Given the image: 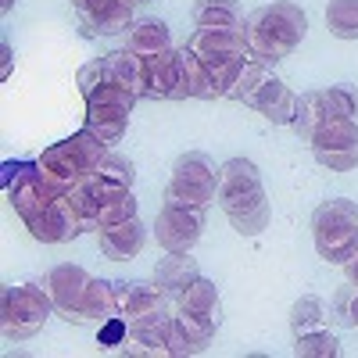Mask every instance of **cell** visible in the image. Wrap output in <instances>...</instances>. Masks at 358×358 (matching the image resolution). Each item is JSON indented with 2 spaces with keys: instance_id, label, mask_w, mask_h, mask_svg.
I'll return each mask as SVG.
<instances>
[{
  "instance_id": "obj_1",
  "label": "cell",
  "mask_w": 358,
  "mask_h": 358,
  "mask_svg": "<svg viewBox=\"0 0 358 358\" xmlns=\"http://www.w3.org/2000/svg\"><path fill=\"white\" fill-rule=\"evenodd\" d=\"M241 33L248 40L251 57H258L265 65H276L301 47L308 33V15L297 4H290V0H276V4L255 8L241 22Z\"/></svg>"
},
{
  "instance_id": "obj_2",
  "label": "cell",
  "mask_w": 358,
  "mask_h": 358,
  "mask_svg": "<svg viewBox=\"0 0 358 358\" xmlns=\"http://www.w3.org/2000/svg\"><path fill=\"white\" fill-rule=\"evenodd\" d=\"M215 201L241 236H258L268 226V194L262 187L258 165L248 158H229L219 169Z\"/></svg>"
},
{
  "instance_id": "obj_3",
  "label": "cell",
  "mask_w": 358,
  "mask_h": 358,
  "mask_svg": "<svg viewBox=\"0 0 358 358\" xmlns=\"http://www.w3.org/2000/svg\"><path fill=\"white\" fill-rule=\"evenodd\" d=\"M108 151H111V147L101 136H94L90 129H79L69 140L50 143L36 162H40V169H43V176L50 179V183L62 190V194H69L72 187H79L83 179L104 162Z\"/></svg>"
},
{
  "instance_id": "obj_4",
  "label": "cell",
  "mask_w": 358,
  "mask_h": 358,
  "mask_svg": "<svg viewBox=\"0 0 358 358\" xmlns=\"http://www.w3.org/2000/svg\"><path fill=\"white\" fill-rule=\"evenodd\" d=\"M312 236L322 262L344 265L358 255V204L348 197H330L312 212Z\"/></svg>"
},
{
  "instance_id": "obj_5",
  "label": "cell",
  "mask_w": 358,
  "mask_h": 358,
  "mask_svg": "<svg viewBox=\"0 0 358 358\" xmlns=\"http://www.w3.org/2000/svg\"><path fill=\"white\" fill-rule=\"evenodd\" d=\"M54 297L47 287L36 283H8L0 290V334L4 341H25L43 330V322L54 315Z\"/></svg>"
},
{
  "instance_id": "obj_6",
  "label": "cell",
  "mask_w": 358,
  "mask_h": 358,
  "mask_svg": "<svg viewBox=\"0 0 358 358\" xmlns=\"http://www.w3.org/2000/svg\"><path fill=\"white\" fill-rule=\"evenodd\" d=\"M219 169L204 151H187L179 155L172 165V179H169V201H183V204H201L208 208L219 194Z\"/></svg>"
},
{
  "instance_id": "obj_7",
  "label": "cell",
  "mask_w": 358,
  "mask_h": 358,
  "mask_svg": "<svg viewBox=\"0 0 358 358\" xmlns=\"http://www.w3.org/2000/svg\"><path fill=\"white\" fill-rule=\"evenodd\" d=\"M312 155L330 172L358 169V122L355 118H330L312 133Z\"/></svg>"
},
{
  "instance_id": "obj_8",
  "label": "cell",
  "mask_w": 358,
  "mask_h": 358,
  "mask_svg": "<svg viewBox=\"0 0 358 358\" xmlns=\"http://www.w3.org/2000/svg\"><path fill=\"white\" fill-rule=\"evenodd\" d=\"M204 212L201 204H183V201H169L162 204V212L155 219V236L165 251H194L204 229Z\"/></svg>"
},
{
  "instance_id": "obj_9",
  "label": "cell",
  "mask_w": 358,
  "mask_h": 358,
  "mask_svg": "<svg viewBox=\"0 0 358 358\" xmlns=\"http://www.w3.org/2000/svg\"><path fill=\"white\" fill-rule=\"evenodd\" d=\"M25 226L43 244H69V241H76V236L83 233V219H79V212H76V204H72L69 194L50 197L36 215L25 219Z\"/></svg>"
},
{
  "instance_id": "obj_10",
  "label": "cell",
  "mask_w": 358,
  "mask_h": 358,
  "mask_svg": "<svg viewBox=\"0 0 358 358\" xmlns=\"http://www.w3.org/2000/svg\"><path fill=\"white\" fill-rule=\"evenodd\" d=\"M133 0H76L72 11L86 36H118L133 29Z\"/></svg>"
},
{
  "instance_id": "obj_11",
  "label": "cell",
  "mask_w": 358,
  "mask_h": 358,
  "mask_svg": "<svg viewBox=\"0 0 358 358\" xmlns=\"http://www.w3.org/2000/svg\"><path fill=\"white\" fill-rule=\"evenodd\" d=\"M90 280L94 276H90L86 268H79V265H54L47 273V280H43V287L54 297L57 315L76 322V326H83V297H86Z\"/></svg>"
},
{
  "instance_id": "obj_12",
  "label": "cell",
  "mask_w": 358,
  "mask_h": 358,
  "mask_svg": "<svg viewBox=\"0 0 358 358\" xmlns=\"http://www.w3.org/2000/svg\"><path fill=\"white\" fill-rule=\"evenodd\" d=\"M79 90H83V101L86 104H118V108H129L140 101L133 90H126L122 83H118L108 69L104 57H97V62H90L79 69Z\"/></svg>"
},
{
  "instance_id": "obj_13",
  "label": "cell",
  "mask_w": 358,
  "mask_h": 358,
  "mask_svg": "<svg viewBox=\"0 0 358 358\" xmlns=\"http://www.w3.org/2000/svg\"><path fill=\"white\" fill-rule=\"evenodd\" d=\"M115 294H118V315H126L129 322H140V319L169 312V297H165V287L158 280L155 283L115 280Z\"/></svg>"
},
{
  "instance_id": "obj_14",
  "label": "cell",
  "mask_w": 358,
  "mask_h": 358,
  "mask_svg": "<svg viewBox=\"0 0 358 358\" xmlns=\"http://www.w3.org/2000/svg\"><path fill=\"white\" fill-rule=\"evenodd\" d=\"M244 104L255 108L258 115H265L268 122H276V126H290L294 115H297V97L290 94V86L283 79H276V76H268Z\"/></svg>"
},
{
  "instance_id": "obj_15",
  "label": "cell",
  "mask_w": 358,
  "mask_h": 358,
  "mask_svg": "<svg viewBox=\"0 0 358 358\" xmlns=\"http://www.w3.org/2000/svg\"><path fill=\"white\" fill-rule=\"evenodd\" d=\"M97 244H101V255L111 258V262H126V258H136L147 244V229L140 219H126V222H111V226H101L97 229Z\"/></svg>"
},
{
  "instance_id": "obj_16",
  "label": "cell",
  "mask_w": 358,
  "mask_h": 358,
  "mask_svg": "<svg viewBox=\"0 0 358 358\" xmlns=\"http://www.w3.org/2000/svg\"><path fill=\"white\" fill-rule=\"evenodd\" d=\"M187 97L212 101L215 97V86H212V79H208L201 57L183 43V47H176V97L172 101H187Z\"/></svg>"
},
{
  "instance_id": "obj_17",
  "label": "cell",
  "mask_w": 358,
  "mask_h": 358,
  "mask_svg": "<svg viewBox=\"0 0 358 358\" xmlns=\"http://www.w3.org/2000/svg\"><path fill=\"white\" fill-rule=\"evenodd\" d=\"M187 47L201 57V62H208V57H244V54H251L241 29H197L187 40Z\"/></svg>"
},
{
  "instance_id": "obj_18",
  "label": "cell",
  "mask_w": 358,
  "mask_h": 358,
  "mask_svg": "<svg viewBox=\"0 0 358 358\" xmlns=\"http://www.w3.org/2000/svg\"><path fill=\"white\" fill-rule=\"evenodd\" d=\"M176 312H187V315H197L204 322L219 326L222 322V305H219V287L212 280L197 276L194 283H187L183 290L176 294Z\"/></svg>"
},
{
  "instance_id": "obj_19",
  "label": "cell",
  "mask_w": 358,
  "mask_h": 358,
  "mask_svg": "<svg viewBox=\"0 0 358 358\" xmlns=\"http://www.w3.org/2000/svg\"><path fill=\"white\" fill-rule=\"evenodd\" d=\"M165 319H169V312L151 315V319H140V322H129V337H126L122 351L126 355H147V358H169Z\"/></svg>"
},
{
  "instance_id": "obj_20",
  "label": "cell",
  "mask_w": 358,
  "mask_h": 358,
  "mask_svg": "<svg viewBox=\"0 0 358 358\" xmlns=\"http://www.w3.org/2000/svg\"><path fill=\"white\" fill-rule=\"evenodd\" d=\"M129 126V108H118V104H86V126L94 136H101L108 147L111 143H122Z\"/></svg>"
},
{
  "instance_id": "obj_21",
  "label": "cell",
  "mask_w": 358,
  "mask_h": 358,
  "mask_svg": "<svg viewBox=\"0 0 358 358\" xmlns=\"http://www.w3.org/2000/svg\"><path fill=\"white\" fill-rule=\"evenodd\" d=\"M143 79L151 101H172L176 97V47L143 57Z\"/></svg>"
},
{
  "instance_id": "obj_22",
  "label": "cell",
  "mask_w": 358,
  "mask_h": 358,
  "mask_svg": "<svg viewBox=\"0 0 358 358\" xmlns=\"http://www.w3.org/2000/svg\"><path fill=\"white\" fill-rule=\"evenodd\" d=\"M197 276H201V268L190 258V251H169V258H162L158 268H155V280L165 287V294H179L187 283H194Z\"/></svg>"
},
{
  "instance_id": "obj_23",
  "label": "cell",
  "mask_w": 358,
  "mask_h": 358,
  "mask_svg": "<svg viewBox=\"0 0 358 358\" xmlns=\"http://www.w3.org/2000/svg\"><path fill=\"white\" fill-rule=\"evenodd\" d=\"M190 18L197 29H241V4L236 0H194Z\"/></svg>"
},
{
  "instance_id": "obj_24",
  "label": "cell",
  "mask_w": 358,
  "mask_h": 358,
  "mask_svg": "<svg viewBox=\"0 0 358 358\" xmlns=\"http://www.w3.org/2000/svg\"><path fill=\"white\" fill-rule=\"evenodd\" d=\"M126 47H129L133 54H140V57H151V54L172 50V40H169V25H165V22H158V18H143V22H133Z\"/></svg>"
},
{
  "instance_id": "obj_25",
  "label": "cell",
  "mask_w": 358,
  "mask_h": 358,
  "mask_svg": "<svg viewBox=\"0 0 358 358\" xmlns=\"http://www.w3.org/2000/svg\"><path fill=\"white\" fill-rule=\"evenodd\" d=\"M104 62H108L111 76L122 83L126 90H133L136 97H147V79H143V57L140 54H133L129 47H122V50L104 54Z\"/></svg>"
},
{
  "instance_id": "obj_26",
  "label": "cell",
  "mask_w": 358,
  "mask_h": 358,
  "mask_svg": "<svg viewBox=\"0 0 358 358\" xmlns=\"http://www.w3.org/2000/svg\"><path fill=\"white\" fill-rule=\"evenodd\" d=\"M118 315V294L111 280H90L83 297V322H104Z\"/></svg>"
},
{
  "instance_id": "obj_27",
  "label": "cell",
  "mask_w": 358,
  "mask_h": 358,
  "mask_svg": "<svg viewBox=\"0 0 358 358\" xmlns=\"http://www.w3.org/2000/svg\"><path fill=\"white\" fill-rule=\"evenodd\" d=\"M319 104H322L326 122H330V118H355L358 122V90L348 86V83L319 90Z\"/></svg>"
},
{
  "instance_id": "obj_28",
  "label": "cell",
  "mask_w": 358,
  "mask_h": 358,
  "mask_svg": "<svg viewBox=\"0 0 358 358\" xmlns=\"http://www.w3.org/2000/svg\"><path fill=\"white\" fill-rule=\"evenodd\" d=\"M322 319H326V305H322V297L305 294V297H297L294 308H290V330H294V337L312 334V330H319V326H322Z\"/></svg>"
},
{
  "instance_id": "obj_29",
  "label": "cell",
  "mask_w": 358,
  "mask_h": 358,
  "mask_svg": "<svg viewBox=\"0 0 358 358\" xmlns=\"http://www.w3.org/2000/svg\"><path fill=\"white\" fill-rule=\"evenodd\" d=\"M326 25L337 40H358V0H330Z\"/></svg>"
},
{
  "instance_id": "obj_30",
  "label": "cell",
  "mask_w": 358,
  "mask_h": 358,
  "mask_svg": "<svg viewBox=\"0 0 358 358\" xmlns=\"http://www.w3.org/2000/svg\"><path fill=\"white\" fill-rule=\"evenodd\" d=\"M294 355L297 358H337L341 355V341L337 334L330 330H312V334H301V337H294Z\"/></svg>"
},
{
  "instance_id": "obj_31",
  "label": "cell",
  "mask_w": 358,
  "mask_h": 358,
  "mask_svg": "<svg viewBox=\"0 0 358 358\" xmlns=\"http://www.w3.org/2000/svg\"><path fill=\"white\" fill-rule=\"evenodd\" d=\"M322 122H326V115H322V104H319V90H308V94L297 97V115H294L290 129L301 136V140H312V133Z\"/></svg>"
},
{
  "instance_id": "obj_32",
  "label": "cell",
  "mask_w": 358,
  "mask_h": 358,
  "mask_svg": "<svg viewBox=\"0 0 358 358\" xmlns=\"http://www.w3.org/2000/svg\"><path fill=\"white\" fill-rule=\"evenodd\" d=\"M136 212H140V201L133 197V190H122V194L101 201V208H97V229L101 226H111V222L136 219Z\"/></svg>"
},
{
  "instance_id": "obj_33",
  "label": "cell",
  "mask_w": 358,
  "mask_h": 358,
  "mask_svg": "<svg viewBox=\"0 0 358 358\" xmlns=\"http://www.w3.org/2000/svg\"><path fill=\"white\" fill-rule=\"evenodd\" d=\"M165 348H169V358L201 355V344L187 334V326L179 322V315H169V319H165Z\"/></svg>"
},
{
  "instance_id": "obj_34",
  "label": "cell",
  "mask_w": 358,
  "mask_h": 358,
  "mask_svg": "<svg viewBox=\"0 0 358 358\" xmlns=\"http://www.w3.org/2000/svg\"><path fill=\"white\" fill-rule=\"evenodd\" d=\"M94 176L108 179V183H115V187H126V190H133L136 169H133V162H129V158H122V155L108 151V155H104V162L94 169Z\"/></svg>"
},
{
  "instance_id": "obj_35",
  "label": "cell",
  "mask_w": 358,
  "mask_h": 358,
  "mask_svg": "<svg viewBox=\"0 0 358 358\" xmlns=\"http://www.w3.org/2000/svg\"><path fill=\"white\" fill-rule=\"evenodd\" d=\"M129 337V319L126 315H111L101 322V330H97V344L101 348H122Z\"/></svg>"
},
{
  "instance_id": "obj_36",
  "label": "cell",
  "mask_w": 358,
  "mask_h": 358,
  "mask_svg": "<svg viewBox=\"0 0 358 358\" xmlns=\"http://www.w3.org/2000/svg\"><path fill=\"white\" fill-rule=\"evenodd\" d=\"M351 294H355V283L344 287V290H337V297H334V319L341 326H351Z\"/></svg>"
},
{
  "instance_id": "obj_37",
  "label": "cell",
  "mask_w": 358,
  "mask_h": 358,
  "mask_svg": "<svg viewBox=\"0 0 358 358\" xmlns=\"http://www.w3.org/2000/svg\"><path fill=\"white\" fill-rule=\"evenodd\" d=\"M0 57H4V62H0V79H8V76H11V62H15V54H11V43H8V40L0 43Z\"/></svg>"
},
{
  "instance_id": "obj_38",
  "label": "cell",
  "mask_w": 358,
  "mask_h": 358,
  "mask_svg": "<svg viewBox=\"0 0 358 358\" xmlns=\"http://www.w3.org/2000/svg\"><path fill=\"white\" fill-rule=\"evenodd\" d=\"M344 273H348V283H355V287H358V255L344 262Z\"/></svg>"
},
{
  "instance_id": "obj_39",
  "label": "cell",
  "mask_w": 358,
  "mask_h": 358,
  "mask_svg": "<svg viewBox=\"0 0 358 358\" xmlns=\"http://www.w3.org/2000/svg\"><path fill=\"white\" fill-rule=\"evenodd\" d=\"M351 326H358V287L351 294Z\"/></svg>"
},
{
  "instance_id": "obj_40",
  "label": "cell",
  "mask_w": 358,
  "mask_h": 358,
  "mask_svg": "<svg viewBox=\"0 0 358 358\" xmlns=\"http://www.w3.org/2000/svg\"><path fill=\"white\" fill-rule=\"evenodd\" d=\"M15 4H18V0H0V15H11Z\"/></svg>"
},
{
  "instance_id": "obj_41",
  "label": "cell",
  "mask_w": 358,
  "mask_h": 358,
  "mask_svg": "<svg viewBox=\"0 0 358 358\" xmlns=\"http://www.w3.org/2000/svg\"><path fill=\"white\" fill-rule=\"evenodd\" d=\"M133 4H151V0H133Z\"/></svg>"
},
{
  "instance_id": "obj_42",
  "label": "cell",
  "mask_w": 358,
  "mask_h": 358,
  "mask_svg": "<svg viewBox=\"0 0 358 358\" xmlns=\"http://www.w3.org/2000/svg\"><path fill=\"white\" fill-rule=\"evenodd\" d=\"M72 4H76V0H72Z\"/></svg>"
}]
</instances>
